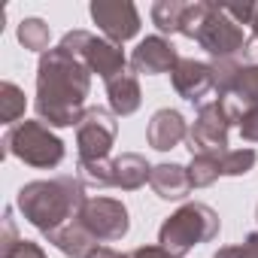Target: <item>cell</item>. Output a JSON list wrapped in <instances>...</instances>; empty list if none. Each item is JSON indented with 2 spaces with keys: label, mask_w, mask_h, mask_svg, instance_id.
Wrapping results in <instances>:
<instances>
[{
  "label": "cell",
  "mask_w": 258,
  "mask_h": 258,
  "mask_svg": "<svg viewBox=\"0 0 258 258\" xmlns=\"http://www.w3.org/2000/svg\"><path fill=\"white\" fill-rule=\"evenodd\" d=\"M219 100L228 109L231 121H243L246 115L258 112V67L240 64L234 79L219 91Z\"/></svg>",
  "instance_id": "11"
},
{
  "label": "cell",
  "mask_w": 258,
  "mask_h": 258,
  "mask_svg": "<svg viewBox=\"0 0 258 258\" xmlns=\"http://www.w3.org/2000/svg\"><path fill=\"white\" fill-rule=\"evenodd\" d=\"M213 258H258V231L249 234L240 246H225V249H219Z\"/></svg>",
  "instance_id": "25"
},
{
  "label": "cell",
  "mask_w": 258,
  "mask_h": 258,
  "mask_svg": "<svg viewBox=\"0 0 258 258\" xmlns=\"http://www.w3.org/2000/svg\"><path fill=\"white\" fill-rule=\"evenodd\" d=\"M149 185L161 201H182L191 191L188 167H182V164H155L152 176H149Z\"/></svg>",
  "instance_id": "15"
},
{
  "label": "cell",
  "mask_w": 258,
  "mask_h": 258,
  "mask_svg": "<svg viewBox=\"0 0 258 258\" xmlns=\"http://www.w3.org/2000/svg\"><path fill=\"white\" fill-rule=\"evenodd\" d=\"M106 85V97H109V109L112 115H134L143 103V94H140V82L134 73H118L115 79L103 82Z\"/></svg>",
  "instance_id": "17"
},
{
  "label": "cell",
  "mask_w": 258,
  "mask_h": 258,
  "mask_svg": "<svg viewBox=\"0 0 258 258\" xmlns=\"http://www.w3.org/2000/svg\"><path fill=\"white\" fill-rule=\"evenodd\" d=\"M16 243H19V237H16V219H13V210H7V216H4V255Z\"/></svg>",
  "instance_id": "29"
},
{
  "label": "cell",
  "mask_w": 258,
  "mask_h": 258,
  "mask_svg": "<svg viewBox=\"0 0 258 258\" xmlns=\"http://www.w3.org/2000/svg\"><path fill=\"white\" fill-rule=\"evenodd\" d=\"M79 222L88 228V234L97 243H115L131 228L127 207L115 198H88L82 213H79Z\"/></svg>",
  "instance_id": "9"
},
{
  "label": "cell",
  "mask_w": 258,
  "mask_h": 258,
  "mask_svg": "<svg viewBox=\"0 0 258 258\" xmlns=\"http://www.w3.org/2000/svg\"><path fill=\"white\" fill-rule=\"evenodd\" d=\"M255 219H258V210H255Z\"/></svg>",
  "instance_id": "32"
},
{
  "label": "cell",
  "mask_w": 258,
  "mask_h": 258,
  "mask_svg": "<svg viewBox=\"0 0 258 258\" xmlns=\"http://www.w3.org/2000/svg\"><path fill=\"white\" fill-rule=\"evenodd\" d=\"M179 34L195 40L216 61L237 58L243 52V46H246L243 28L222 10V4H207V0H195V4H188Z\"/></svg>",
  "instance_id": "3"
},
{
  "label": "cell",
  "mask_w": 258,
  "mask_h": 258,
  "mask_svg": "<svg viewBox=\"0 0 258 258\" xmlns=\"http://www.w3.org/2000/svg\"><path fill=\"white\" fill-rule=\"evenodd\" d=\"M131 258H179V255L167 252L164 246H140V249L131 252Z\"/></svg>",
  "instance_id": "30"
},
{
  "label": "cell",
  "mask_w": 258,
  "mask_h": 258,
  "mask_svg": "<svg viewBox=\"0 0 258 258\" xmlns=\"http://www.w3.org/2000/svg\"><path fill=\"white\" fill-rule=\"evenodd\" d=\"M4 258H46V252H43L37 243H31V240H19Z\"/></svg>",
  "instance_id": "27"
},
{
  "label": "cell",
  "mask_w": 258,
  "mask_h": 258,
  "mask_svg": "<svg viewBox=\"0 0 258 258\" xmlns=\"http://www.w3.org/2000/svg\"><path fill=\"white\" fill-rule=\"evenodd\" d=\"M49 243L52 246H58L64 255H70V258H88L94 249H97V240L88 234V228L79 222V219H73L70 225H64V228H58L55 234H49Z\"/></svg>",
  "instance_id": "18"
},
{
  "label": "cell",
  "mask_w": 258,
  "mask_h": 258,
  "mask_svg": "<svg viewBox=\"0 0 258 258\" xmlns=\"http://www.w3.org/2000/svg\"><path fill=\"white\" fill-rule=\"evenodd\" d=\"M185 10H188V4H182V0H158L152 7V22L161 34H179Z\"/></svg>",
  "instance_id": "19"
},
{
  "label": "cell",
  "mask_w": 258,
  "mask_h": 258,
  "mask_svg": "<svg viewBox=\"0 0 258 258\" xmlns=\"http://www.w3.org/2000/svg\"><path fill=\"white\" fill-rule=\"evenodd\" d=\"M149 176H152V164L140 152H121L118 158H112V188L134 191L146 185Z\"/></svg>",
  "instance_id": "16"
},
{
  "label": "cell",
  "mask_w": 258,
  "mask_h": 258,
  "mask_svg": "<svg viewBox=\"0 0 258 258\" xmlns=\"http://www.w3.org/2000/svg\"><path fill=\"white\" fill-rule=\"evenodd\" d=\"M88 258H131V255H124V252H115V249H109V246H97Z\"/></svg>",
  "instance_id": "31"
},
{
  "label": "cell",
  "mask_w": 258,
  "mask_h": 258,
  "mask_svg": "<svg viewBox=\"0 0 258 258\" xmlns=\"http://www.w3.org/2000/svg\"><path fill=\"white\" fill-rule=\"evenodd\" d=\"M222 152H213V155H191V164H188V179H191V188H207L213 185L219 176H222V161H219Z\"/></svg>",
  "instance_id": "20"
},
{
  "label": "cell",
  "mask_w": 258,
  "mask_h": 258,
  "mask_svg": "<svg viewBox=\"0 0 258 258\" xmlns=\"http://www.w3.org/2000/svg\"><path fill=\"white\" fill-rule=\"evenodd\" d=\"M85 185L76 176H55V179H40V182H28L22 185L16 207L22 210V216L40 228L46 237L55 234L58 228L70 225V219H79L82 207H85Z\"/></svg>",
  "instance_id": "2"
},
{
  "label": "cell",
  "mask_w": 258,
  "mask_h": 258,
  "mask_svg": "<svg viewBox=\"0 0 258 258\" xmlns=\"http://www.w3.org/2000/svg\"><path fill=\"white\" fill-rule=\"evenodd\" d=\"M219 213L207 204H185L173 216L164 219L158 231V246H164L173 255H185L201 243H210L219 234Z\"/></svg>",
  "instance_id": "4"
},
{
  "label": "cell",
  "mask_w": 258,
  "mask_h": 258,
  "mask_svg": "<svg viewBox=\"0 0 258 258\" xmlns=\"http://www.w3.org/2000/svg\"><path fill=\"white\" fill-rule=\"evenodd\" d=\"M79 179L82 185H91V188H109L112 185V158L109 161H79Z\"/></svg>",
  "instance_id": "24"
},
{
  "label": "cell",
  "mask_w": 258,
  "mask_h": 258,
  "mask_svg": "<svg viewBox=\"0 0 258 258\" xmlns=\"http://www.w3.org/2000/svg\"><path fill=\"white\" fill-rule=\"evenodd\" d=\"M219 161H222V176H246L255 167L258 155L255 149H225Z\"/></svg>",
  "instance_id": "23"
},
{
  "label": "cell",
  "mask_w": 258,
  "mask_h": 258,
  "mask_svg": "<svg viewBox=\"0 0 258 258\" xmlns=\"http://www.w3.org/2000/svg\"><path fill=\"white\" fill-rule=\"evenodd\" d=\"M91 88L88 67L70 55L64 46L49 49L40 55L37 67V115L52 127L79 124L85 115V97Z\"/></svg>",
  "instance_id": "1"
},
{
  "label": "cell",
  "mask_w": 258,
  "mask_h": 258,
  "mask_svg": "<svg viewBox=\"0 0 258 258\" xmlns=\"http://www.w3.org/2000/svg\"><path fill=\"white\" fill-rule=\"evenodd\" d=\"M118 134V121L112 109L103 106H88L82 121L76 124V146H79V161H109V149Z\"/></svg>",
  "instance_id": "7"
},
{
  "label": "cell",
  "mask_w": 258,
  "mask_h": 258,
  "mask_svg": "<svg viewBox=\"0 0 258 258\" xmlns=\"http://www.w3.org/2000/svg\"><path fill=\"white\" fill-rule=\"evenodd\" d=\"M228 131H231V115L222 106V100L201 103L195 124L188 127V149L191 155H213L228 149Z\"/></svg>",
  "instance_id": "8"
},
{
  "label": "cell",
  "mask_w": 258,
  "mask_h": 258,
  "mask_svg": "<svg viewBox=\"0 0 258 258\" xmlns=\"http://www.w3.org/2000/svg\"><path fill=\"white\" fill-rule=\"evenodd\" d=\"M237 124H240V137H243L246 143H258V112L246 115V118L237 121Z\"/></svg>",
  "instance_id": "28"
},
{
  "label": "cell",
  "mask_w": 258,
  "mask_h": 258,
  "mask_svg": "<svg viewBox=\"0 0 258 258\" xmlns=\"http://www.w3.org/2000/svg\"><path fill=\"white\" fill-rule=\"evenodd\" d=\"M179 64V52L170 40L164 37H146L134 55H131V70L143 73V76H158V73H173V67Z\"/></svg>",
  "instance_id": "13"
},
{
  "label": "cell",
  "mask_w": 258,
  "mask_h": 258,
  "mask_svg": "<svg viewBox=\"0 0 258 258\" xmlns=\"http://www.w3.org/2000/svg\"><path fill=\"white\" fill-rule=\"evenodd\" d=\"M4 152L16 155L19 161L40 167V170H52L64 161V143L61 137H55L43 121H19L13 124L7 137H4Z\"/></svg>",
  "instance_id": "5"
},
{
  "label": "cell",
  "mask_w": 258,
  "mask_h": 258,
  "mask_svg": "<svg viewBox=\"0 0 258 258\" xmlns=\"http://www.w3.org/2000/svg\"><path fill=\"white\" fill-rule=\"evenodd\" d=\"M222 10L243 28V25H252V16H255V4H222Z\"/></svg>",
  "instance_id": "26"
},
{
  "label": "cell",
  "mask_w": 258,
  "mask_h": 258,
  "mask_svg": "<svg viewBox=\"0 0 258 258\" xmlns=\"http://www.w3.org/2000/svg\"><path fill=\"white\" fill-rule=\"evenodd\" d=\"M61 46L70 55H76L88 67V73H97L103 82L115 79L127 67V58H124V52H121L118 43H112L106 37H94L88 31H70V34H64Z\"/></svg>",
  "instance_id": "6"
},
{
  "label": "cell",
  "mask_w": 258,
  "mask_h": 258,
  "mask_svg": "<svg viewBox=\"0 0 258 258\" xmlns=\"http://www.w3.org/2000/svg\"><path fill=\"white\" fill-rule=\"evenodd\" d=\"M49 25L43 22V19H25L22 25H19V43L25 46V49H31V52H49Z\"/></svg>",
  "instance_id": "22"
},
{
  "label": "cell",
  "mask_w": 258,
  "mask_h": 258,
  "mask_svg": "<svg viewBox=\"0 0 258 258\" xmlns=\"http://www.w3.org/2000/svg\"><path fill=\"white\" fill-rule=\"evenodd\" d=\"M88 13L94 25L103 31V37L118 46L140 34V13L131 0H94Z\"/></svg>",
  "instance_id": "10"
},
{
  "label": "cell",
  "mask_w": 258,
  "mask_h": 258,
  "mask_svg": "<svg viewBox=\"0 0 258 258\" xmlns=\"http://www.w3.org/2000/svg\"><path fill=\"white\" fill-rule=\"evenodd\" d=\"M170 82L176 88L179 97L201 103L210 91H216V76H213V64L195 61V58H179V64L170 73Z\"/></svg>",
  "instance_id": "12"
},
{
  "label": "cell",
  "mask_w": 258,
  "mask_h": 258,
  "mask_svg": "<svg viewBox=\"0 0 258 258\" xmlns=\"http://www.w3.org/2000/svg\"><path fill=\"white\" fill-rule=\"evenodd\" d=\"M25 115V91L16 82H4L0 85V121L4 124H19V118Z\"/></svg>",
  "instance_id": "21"
},
{
  "label": "cell",
  "mask_w": 258,
  "mask_h": 258,
  "mask_svg": "<svg viewBox=\"0 0 258 258\" xmlns=\"http://www.w3.org/2000/svg\"><path fill=\"white\" fill-rule=\"evenodd\" d=\"M182 140H188V124L182 118L179 109H158L152 118H149V127H146V143L158 152H170L176 149Z\"/></svg>",
  "instance_id": "14"
}]
</instances>
